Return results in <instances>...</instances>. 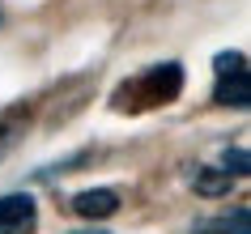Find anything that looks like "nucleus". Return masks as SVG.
Returning <instances> with one entry per match:
<instances>
[{
  "label": "nucleus",
  "mask_w": 251,
  "mask_h": 234,
  "mask_svg": "<svg viewBox=\"0 0 251 234\" xmlns=\"http://www.w3.org/2000/svg\"><path fill=\"white\" fill-rule=\"evenodd\" d=\"M128 90L119 94L115 103L124 106H162V103H175L179 98V90H183V68L175 64H153V68H145L141 77H132V81H124Z\"/></svg>",
  "instance_id": "obj_1"
},
{
  "label": "nucleus",
  "mask_w": 251,
  "mask_h": 234,
  "mask_svg": "<svg viewBox=\"0 0 251 234\" xmlns=\"http://www.w3.org/2000/svg\"><path fill=\"white\" fill-rule=\"evenodd\" d=\"M213 103L247 111L251 73H247V55L243 52H217V60H213Z\"/></svg>",
  "instance_id": "obj_2"
},
{
  "label": "nucleus",
  "mask_w": 251,
  "mask_h": 234,
  "mask_svg": "<svg viewBox=\"0 0 251 234\" xmlns=\"http://www.w3.org/2000/svg\"><path fill=\"white\" fill-rule=\"evenodd\" d=\"M247 175V149L238 145V149H222V157H213L204 166L196 170V179H192V192L200 196H222L230 192V183L243 179Z\"/></svg>",
  "instance_id": "obj_3"
},
{
  "label": "nucleus",
  "mask_w": 251,
  "mask_h": 234,
  "mask_svg": "<svg viewBox=\"0 0 251 234\" xmlns=\"http://www.w3.org/2000/svg\"><path fill=\"white\" fill-rule=\"evenodd\" d=\"M39 217V205L30 192H4L0 196V234H26Z\"/></svg>",
  "instance_id": "obj_4"
},
{
  "label": "nucleus",
  "mask_w": 251,
  "mask_h": 234,
  "mask_svg": "<svg viewBox=\"0 0 251 234\" xmlns=\"http://www.w3.org/2000/svg\"><path fill=\"white\" fill-rule=\"evenodd\" d=\"M73 208H77L81 217H90V221H102L111 217L119 208V196L111 192V187H94V192H77L73 196Z\"/></svg>",
  "instance_id": "obj_5"
},
{
  "label": "nucleus",
  "mask_w": 251,
  "mask_h": 234,
  "mask_svg": "<svg viewBox=\"0 0 251 234\" xmlns=\"http://www.w3.org/2000/svg\"><path fill=\"white\" fill-rule=\"evenodd\" d=\"M192 234H247V208H234V217H204Z\"/></svg>",
  "instance_id": "obj_6"
},
{
  "label": "nucleus",
  "mask_w": 251,
  "mask_h": 234,
  "mask_svg": "<svg viewBox=\"0 0 251 234\" xmlns=\"http://www.w3.org/2000/svg\"><path fill=\"white\" fill-rule=\"evenodd\" d=\"M73 234H111V230H102V226H90V230H73Z\"/></svg>",
  "instance_id": "obj_7"
}]
</instances>
